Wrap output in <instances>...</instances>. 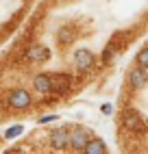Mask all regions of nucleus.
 Instances as JSON below:
<instances>
[{"label":"nucleus","instance_id":"nucleus-1","mask_svg":"<svg viewBox=\"0 0 148 154\" xmlns=\"http://www.w3.org/2000/svg\"><path fill=\"white\" fill-rule=\"evenodd\" d=\"M9 106L11 109H18V111H22V109H28L31 106V102H33V98H31V94L26 89H13V91H9Z\"/></svg>","mask_w":148,"mask_h":154},{"label":"nucleus","instance_id":"nucleus-2","mask_svg":"<svg viewBox=\"0 0 148 154\" xmlns=\"http://www.w3.org/2000/svg\"><path fill=\"white\" fill-rule=\"evenodd\" d=\"M122 124L129 132H144L146 130V122L137 111H124L122 115Z\"/></svg>","mask_w":148,"mask_h":154},{"label":"nucleus","instance_id":"nucleus-3","mask_svg":"<svg viewBox=\"0 0 148 154\" xmlns=\"http://www.w3.org/2000/svg\"><path fill=\"white\" fill-rule=\"evenodd\" d=\"M94 63H96V59H94V54L89 52V50L81 48V50H76V52H74V65H76V69L87 72V69L94 67Z\"/></svg>","mask_w":148,"mask_h":154},{"label":"nucleus","instance_id":"nucleus-4","mask_svg":"<svg viewBox=\"0 0 148 154\" xmlns=\"http://www.w3.org/2000/svg\"><path fill=\"white\" fill-rule=\"evenodd\" d=\"M146 83H148V72H146L144 67H140V65H135V67L129 72V85H131L133 89H144Z\"/></svg>","mask_w":148,"mask_h":154},{"label":"nucleus","instance_id":"nucleus-5","mask_svg":"<svg viewBox=\"0 0 148 154\" xmlns=\"http://www.w3.org/2000/svg\"><path fill=\"white\" fill-rule=\"evenodd\" d=\"M50 146L55 150H66L70 146V132L66 128H57L50 132Z\"/></svg>","mask_w":148,"mask_h":154},{"label":"nucleus","instance_id":"nucleus-6","mask_svg":"<svg viewBox=\"0 0 148 154\" xmlns=\"http://www.w3.org/2000/svg\"><path fill=\"white\" fill-rule=\"evenodd\" d=\"M89 143V135L85 128H74L70 132V146L74 150H85V146Z\"/></svg>","mask_w":148,"mask_h":154},{"label":"nucleus","instance_id":"nucleus-7","mask_svg":"<svg viewBox=\"0 0 148 154\" xmlns=\"http://www.w3.org/2000/svg\"><path fill=\"white\" fill-rule=\"evenodd\" d=\"M33 87L37 94H52L55 91V85H52V76L50 74H39L33 80Z\"/></svg>","mask_w":148,"mask_h":154},{"label":"nucleus","instance_id":"nucleus-8","mask_svg":"<svg viewBox=\"0 0 148 154\" xmlns=\"http://www.w3.org/2000/svg\"><path fill=\"white\" fill-rule=\"evenodd\" d=\"M50 57V50L46 46H31L28 52H26V59L33 61V63H41V61H46Z\"/></svg>","mask_w":148,"mask_h":154},{"label":"nucleus","instance_id":"nucleus-9","mask_svg":"<svg viewBox=\"0 0 148 154\" xmlns=\"http://www.w3.org/2000/svg\"><path fill=\"white\" fill-rule=\"evenodd\" d=\"M105 141H100V139H89V143L85 146V154H105Z\"/></svg>","mask_w":148,"mask_h":154},{"label":"nucleus","instance_id":"nucleus-10","mask_svg":"<svg viewBox=\"0 0 148 154\" xmlns=\"http://www.w3.org/2000/svg\"><path fill=\"white\" fill-rule=\"evenodd\" d=\"M70 76L66 74V76H63V74H59V76H52V85H55V91H57V94H61V91H66L68 87H70Z\"/></svg>","mask_w":148,"mask_h":154},{"label":"nucleus","instance_id":"nucleus-11","mask_svg":"<svg viewBox=\"0 0 148 154\" xmlns=\"http://www.w3.org/2000/svg\"><path fill=\"white\" fill-rule=\"evenodd\" d=\"M137 65L144 67V69H148V46L140 50V54H137Z\"/></svg>","mask_w":148,"mask_h":154},{"label":"nucleus","instance_id":"nucleus-12","mask_svg":"<svg viewBox=\"0 0 148 154\" xmlns=\"http://www.w3.org/2000/svg\"><path fill=\"white\" fill-rule=\"evenodd\" d=\"M72 39H74V33L70 28H61V33H59V42L61 44H72Z\"/></svg>","mask_w":148,"mask_h":154},{"label":"nucleus","instance_id":"nucleus-13","mask_svg":"<svg viewBox=\"0 0 148 154\" xmlns=\"http://www.w3.org/2000/svg\"><path fill=\"white\" fill-rule=\"evenodd\" d=\"M22 132H24V128H22V126H11V128L5 132V137H7V139H15V137L22 135Z\"/></svg>","mask_w":148,"mask_h":154},{"label":"nucleus","instance_id":"nucleus-14","mask_svg":"<svg viewBox=\"0 0 148 154\" xmlns=\"http://www.w3.org/2000/svg\"><path fill=\"white\" fill-rule=\"evenodd\" d=\"M52 119H57V115H46V117H41L39 122H41V124H46V122H52Z\"/></svg>","mask_w":148,"mask_h":154},{"label":"nucleus","instance_id":"nucleus-15","mask_svg":"<svg viewBox=\"0 0 148 154\" xmlns=\"http://www.w3.org/2000/svg\"><path fill=\"white\" fill-rule=\"evenodd\" d=\"M111 111H113V106H111V104H102V113H107V115H109Z\"/></svg>","mask_w":148,"mask_h":154}]
</instances>
